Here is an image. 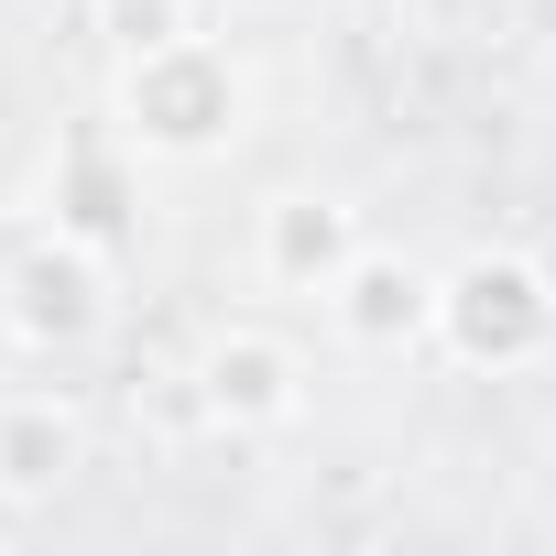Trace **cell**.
Wrapping results in <instances>:
<instances>
[{
	"label": "cell",
	"mask_w": 556,
	"mask_h": 556,
	"mask_svg": "<svg viewBox=\"0 0 556 556\" xmlns=\"http://www.w3.org/2000/svg\"><path fill=\"white\" fill-rule=\"evenodd\" d=\"M328 317H339L350 350H415V339H437V273L361 240V262L328 285Z\"/></svg>",
	"instance_id": "obj_6"
},
{
	"label": "cell",
	"mask_w": 556,
	"mask_h": 556,
	"mask_svg": "<svg viewBox=\"0 0 556 556\" xmlns=\"http://www.w3.org/2000/svg\"><path fill=\"white\" fill-rule=\"evenodd\" d=\"M88 469V426L66 393H12L0 404V502H55Z\"/></svg>",
	"instance_id": "obj_7"
},
{
	"label": "cell",
	"mask_w": 556,
	"mask_h": 556,
	"mask_svg": "<svg viewBox=\"0 0 556 556\" xmlns=\"http://www.w3.org/2000/svg\"><path fill=\"white\" fill-rule=\"evenodd\" d=\"M240 110H251V77L229 45L207 34H175L153 55H121V142L153 153V164H207L240 142Z\"/></svg>",
	"instance_id": "obj_1"
},
{
	"label": "cell",
	"mask_w": 556,
	"mask_h": 556,
	"mask_svg": "<svg viewBox=\"0 0 556 556\" xmlns=\"http://www.w3.org/2000/svg\"><path fill=\"white\" fill-rule=\"evenodd\" d=\"M197 404H207V426H229V437L295 426V415H306V361H295L285 339H262V328H218V339L197 350Z\"/></svg>",
	"instance_id": "obj_4"
},
{
	"label": "cell",
	"mask_w": 556,
	"mask_h": 556,
	"mask_svg": "<svg viewBox=\"0 0 556 556\" xmlns=\"http://www.w3.org/2000/svg\"><path fill=\"white\" fill-rule=\"evenodd\" d=\"M99 34H110V55H153V45L197 34V0H99Z\"/></svg>",
	"instance_id": "obj_8"
},
{
	"label": "cell",
	"mask_w": 556,
	"mask_h": 556,
	"mask_svg": "<svg viewBox=\"0 0 556 556\" xmlns=\"http://www.w3.org/2000/svg\"><path fill=\"white\" fill-rule=\"evenodd\" d=\"M437 350L458 371H534L556 350V273L534 251H469L437 273Z\"/></svg>",
	"instance_id": "obj_2"
},
{
	"label": "cell",
	"mask_w": 556,
	"mask_h": 556,
	"mask_svg": "<svg viewBox=\"0 0 556 556\" xmlns=\"http://www.w3.org/2000/svg\"><path fill=\"white\" fill-rule=\"evenodd\" d=\"M350 262H361V207L350 197H273L262 229H251V273L273 295H317L328 306V285Z\"/></svg>",
	"instance_id": "obj_5"
},
{
	"label": "cell",
	"mask_w": 556,
	"mask_h": 556,
	"mask_svg": "<svg viewBox=\"0 0 556 556\" xmlns=\"http://www.w3.org/2000/svg\"><path fill=\"white\" fill-rule=\"evenodd\" d=\"M0 317H12L23 350H88V339L110 328V273H99V251H88L77 229L34 240L12 273H0Z\"/></svg>",
	"instance_id": "obj_3"
}]
</instances>
